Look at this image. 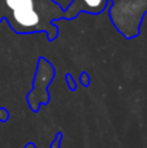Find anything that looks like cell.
<instances>
[{"mask_svg":"<svg viewBox=\"0 0 147 148\" xmlns=\"http://www.w3.org/2000/svg\"><path fill=\"white\" fill-rule=\"evenodd\" d=\"M25 148H36V147H35V144H34V143H27L25 146Z\"/></svg>","mask_w":147,"mask_h":148,"instance_id":"4","label":"cell"},{"mask_svg":"<svg viewBox=\"0 0 147 148\" xmlns=\"http://www.w3.org/2000/svg\"><path fill=\"white\" fill-rule=\"evenodd\" d=\"M86 5L89 7V9L91 10H99L104 4V0H82Z\"/></svg>","mask_w":147,"mask_h":148,"instance_id":"3","label":"cell"},{"mask_svg":"<svg viewBox=\"0 0 147 148\" xmlns=\"http://www.w3.org/2000/svg\"><path fill=\"white\" fill-rule=\"evenodd\" d=\"M8 8L12 12L14 10H23V9H31L34 8L33 0H5Z\"/></svg>","mask_w":147,"mask_h":148,"instance_id":"2","label":"cell"},{"mask_svg":"<svg viewBox=\"0 0 147 148\" xmlns=\"http://www.w3.org/2000/svg\"><path fill=\"white\" fill-rule=\"evenodd\" d=\"M13 20L21 27H35L41 22V17L34 8L23 10H14L13 12Z\"/></svg>","mask_w":147,"mask_h":148,"instance_id":"1","label":"cell"}]
</instances>
